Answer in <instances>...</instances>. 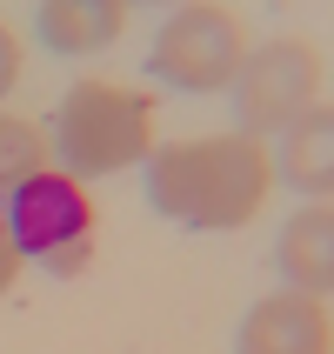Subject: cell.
<instances>
[{"label":"cell","instance_id":"obj_1","mask_svg":"<svg viewBox=\"0 0 334 354\" xmlns=\"http://www.w3.org/2000/svg\"><path fill=\"white\" fill-rule=\"evenodd\" d=\"M275 187V154L248 134H207V140H174L147 154V194L167 221L180 227H248Z\"/></svg>","mask_w":334,"mask_h":354},{"label":"cell","instance_id":"obj_2","mask_svg":"<svg viewBox=\"0 0 334 354\" xmlns=\"http://www.w3.org/2000/svg\"><path fill=\"white\" fill-rule=\"evenodd\" d=\"M47 140L74 180L120 174V167L147 160V147H154V100L120 80H80V87H67Z\"/></svg>","mask_w":334,"mask_h":354},{"label":"cell","instance_id":"obj_3","mask_svg":"<svg viewBox=\"0 0 334 354\" xmlns=\"http://www.w3.org/2000/svg\"><path fill=\"white\" fill-rule=\"evenodd\" d=\"M0 221H7V241H14L20 261H40L47 274H80L87 254L100 241V221H94V201L74 174H34L20 180L14 194L0 201Z\"/></svg>","mask_w":334,"mask_h":354},{"label":"cell","instance_id":"obj_4","mask_svg":"<svg viewBox=\"0 0 334 354\" xmlns=\"http://www.w3.org/2000/svg\"><path fill=\"white\" fill-rule=\"evenodd\" d=\"M321 47L308 40H268L261 54L241 60V80H234V100H241V134L261 140V134H288L301 114L321 107Z\"/></svg>","mask_w":334,"mask_h":354},{"label":"cell","instance_id":"obj_5","mask_svg":"<svg viewBox=\"0 0 334 354\" xmlns=\"http://www.w3.org/2000/svg\"><path fill=\"white\" fill-rule=\"evenodd\" d=\"M154 74L167 87H187V94H214V87H234L241 60H248V34L228 7H180L154 40Z\"/></svg>","mask_w":334,"mask_h":354},{"label":"cell","instance_id":"obj_6","mask_svg":"<svg viewBox=\"0 0 334 354\" xmlns=\"http://www.w3.org/2000/svg\"><path fill=\"white\" fill-rule=\"evenodd\" d=\"M241 354H334L328 301H308L295 288L254 301V315L241 321Z\"/></svg>","mask_w":334,"mask_h":354},{"label":"cell","instance_id":"obj_7","mask_svg":"<svg viewBox=\"0 0 334 354\" xmlns=\"http://www.w3.org/2000/svg\"><path fill=\"white\" fill-rule=\"evenodd\" d=\"M281 268L295 281V295L328 301V281H334V214L328 207H301L281 227Z\"/></svg>","mask_w":334,"mask_h":354},{"label":"cell","instance_id":"obj_8","mask_svg":"<svg viewBox=\"0 0 334 354\" xmlns=\"http://www.w3.org/2000/svg\"><path fill=\"white\" fill-rule=\"evenodd\" d=\"M127 27V7L120 0H47L40 7V40L54 54H94Z\"/></svg>","mask_w":334,"mask_h":354},{"label":"cell","instance_id":"obj_9","mask_svg":"<svg viewBox=\"0 0 334 354\" xmlns=\"http://www.w3.org/2000/svg\"><path fill=\"white\" fill-rule=\"evenodd\" d=\"M281 174L295 180L301 194H315V207H328V187H334V120H328V107H315V114H301L288 127Z\"/></svg>","mask_w":334,"mask_h":354},{"label":"cell","instance_id":"obj_10","mask_svg":"<svg viewBox=\"0 0 334 354\" xmlns=\"http://www.w3.org/2000/svg\"><path fill=\"white\" fill-rule=\"evenodd\" d=\"M47 160H54V140L40 134L34 120H14V114H0V201L14 194L20 180L47 174Z\"/></svg>","mask_w":334,"mask_h":354},{"label":"cell","instance_id":"obj_11","mask_svg":"<svg viewBox=\"0 0 334 354\" xmlns=\"http://www.w3.org/2000/svg\"><path fill=\"white\" fill-rule=\"evenodd\" d=\"M20 80V40L0 27V100H7V87Z\"/></svg>","mask_w":334,"mask_h":354},{"label":"cell","instance_id":"obj_12","mask_svg":"<svg viewBox=\"0 0 334 354\" xmlns=\"http://www.w3.org/2000/svg\"><path fill=\"white\" fill-rule=\"evenodd\" d=\"M14 274H20V254H14V241H7V221H0V295L14 288Z\"/></svg>","mask_w":334,"mask_h":354}]
</instances>
